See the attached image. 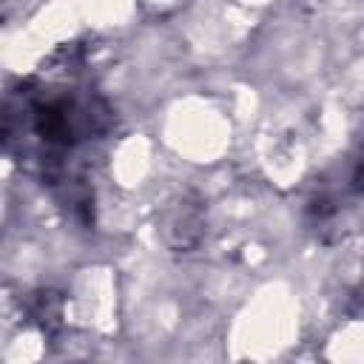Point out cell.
I'll use <instances>...</instances> for the list:
<instances>
[{"label":"cell","instance_id":"6da1fadb","mask_svg":"<svg viewBox=\"0 0 364 364\" xmlns=\"http://www.w3.org/2000/svg\"><path fill=\"white\" fill-rule=\"evenodd\" d=\"M165 230H168V242L173 247H188V245H193L199 239L202 216H199V210L193 205H185L182 202V208H176L173 219H168V228Z\"/></svg>","mask_w":364,"mask_h":364}]
</instances>
